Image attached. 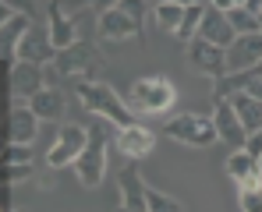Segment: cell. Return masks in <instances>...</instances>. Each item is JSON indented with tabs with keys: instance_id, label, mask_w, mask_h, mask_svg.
<instances>
[{
	"instance_id": "17",
	"label": "cell",
	"mask_w": 262,
	"mask_h": 212,
	"mask_svg": "<svg viewBox=\"0 0 262 212\" xmlns=\"http://www.w3.org/2000/svg\"><path fill=\"white\" fill-rule=\"evenodd\" d=\"M199 36H202V39H209V42H216V46H223V50L237 39V32H234L230 18H227L223 11H216V7H209V4H206L202 25H199Z\"/></svg>"
},
{
	"instance_id": "16",
	"label": "cell",
	"mask_w": 262,
	"mask_h": 212,
	"mask_svg": "<svg viewBox=\"0 0 262 212\" xmlns=\"http://www.w3.org/2000/svg\"><path fill=\"white\" fill-rule=\"evenodd\" d=\"M50 36H53V46L57 50H68V46H75L78 42V18L71 14V11H64L57 0L50 4Z\"/></svg>"
},
{
	"instance_id": "8",
	"label": "cell",
	"mask_w": 262,
	"mask_h": 212,
	"mask_svg": "<svg viewBox=\"0 0 262 212\" xmlns=\"http://www.w3.org/2000/svg\"><path fill=\"white\" fill-rule=\"evenodd\" d=\"M57 46H53V36H50V25H39V21H32V29L21 36L18 42V60H32V64H53L57 60Z\"/></svg>"
},
{
	"instance_id": "33",
	"label": "cell",
	"mask_w": 262,
	"mask_h": 212,
	"mask_svg": "<svg viewBox=\"0 0 262 212\" xmlns=\"http://www.w3.org/2000/svg\"><path fill=\"white\" fill-rule=\"evenodd\" d=\"M255 75H262V64H259V67H255Z\"/></svg>"
},
{
	"instance_id": "19",
	"label": "cell",
	"mask_w": 262,
	"mask_h": 212,
	"mask_svg": "<svg viewBox=\"0 0 262 212\" xmlns=\"http://www.w3.org/2000/svg\"><path fill=\"white\" fill-rule=\"evenodd\" d=\"M29 106L36 110L39 121H53V124H57V121L64 117V92H60L57 85H46L43 92H36V96L29 99Z\"/></svg>"
},
{
	"instance_id": "30",
	"label": "cell",
	"mask_w": 262,
	"mask_h": 212,
	"mask_svg": "<svg viewBox=\"0 0 262 212\" xmlns=\"http://www.w3.org/2000/svg\"><path fill=\"white\" fill-rule=\"evenodd\" d=\"M245 152H248V156H255V159H262V127L255 131V134H248V142H245Z\"/></svg>"
},
{
	"instance_id": "10",
	"label": "cell",
	"mask_w": 262,
	"mask_h": 212,
	"mask_svg": "<svg viewBox=\"0 0 262 212\" xmlns=\"http://www.w3.org/2000/svg\"><path fill=\"white\" fill-rule=\"evenodd\" d=\"M262 64V32H248L227 46V75H241V71H255Z\"/></svg>"
},
{
	"instance_id": "35",
	"label": "cell",
	"mask_w": 262,
	"mask_h": 212,
	"mask_svg": "<svg viewBox=\"0 0 262 212\" xmlns=\"http://www.w3.org/2000/svg\"><path fill=\"white\" fill-rule=\"evenodd\" d=\"M11 212H29V209H11Z\"/></svg>"
},
{
	"instance_id": "11",
	"label": "cell",
	"mask_w": 262,
	"mask_h": 212,
	"mask_svg": "<svg viewBox=\"0 0 262 212\" xmlns=\"http://www.w3.org/2000/svg\"><path fill=\"white\" fill-rule=\"evenodd\" d=\"M7 82H11V96L14 99H32L36 92H43L50 78H46L43 64H32V60H18L11 71H7Z\"/></svg>"
},
{
	"instance_id": "26",
	"label": "cell",
	"mask_w": 262,
	"mask_h": 212,
	"mask_svg": "<svg viewBox=\"0 0 262 212\" xmlns=\"http://www.w3.org/2000/svg\"><path fill=\"white\" fill-rule=\"evenodd\" d=\"M124 14H131L135 21H145V14H149V0H121L117 4Z\"/></svg>"
},
{
	"instance_id": "14",
	"label": "cell",
	"mask_w": 262,
	"mask_h": 212,
	"mask_svg": "<svg viewBox=\"0 0 262 212\" xmlns=\"http://www.w3.org/2000/svg\"><path fill=\"white\" fill-rule=\"evenodd\" d=\"M156 149V134L149 131V127L142 124H128V127H117V152L131 159V163H138L142 156H149Z\"/></svg>"
},
{
	"instance_id": "4",
	"label": "cell",
	"mask_w": 262,
	"mask_h": 212,
	"mask_svg": "<svg viewBox=\"0 0 262 212\" xmlns=\"http://www.w3.org/2000/svg\"><path fill=\"white\" fill-rule=\"evenodd\" d=\"M96 67H99L96 50H92L89 42L78 39L75 46L60 50L53 64H46V78H50V85L57 82V78H71V82H92V78H96Z\"/></svg>"
},
{
	"instance_id": "9",
	"label": "cell",
	"mask_w": 262,
	"mask_h": 212,
	"mask_svg": "<svg viewBox=\"0 0 262 212\" xmlns=\"http://www.w3.org/2000/svg\"><path fill=\"white\" fill-rule=\"evenodd\" d=\"M96 32H99L103 42H128V39H138L142 36V21H135L121 7H110V11H99Z\"/></svg>"
},
{
	"instance_id": "22",
	"label": "cell",
	"mask_w": 262,
	"mask_h": 212,
	"mask_svg": "<svg viewBox=\"0 0 262 212\" xmlns=\"http://www.w3.org/2000/svg\"><path fill=\"white\" fill-rule=\"evenodd\" d=\"M227 18H230V25H234V32H237V36L262 32V18H259V11H252V7H234Z\"/></svg>"
},
{
	"instance_id": "6",
	"label": "cell",
	"mask_w": 262,
	"mask_h": 212,
	"mask_svg": "<svg viewBox=\"0 0 262 212\" xmlns=\"http://www.w3.org/2000/svg\"><path fill=\"white\" fill-rule=\"evenodd\" d=\"M89 145V127H78V124H64L57 131L50 152H46V167L50 170H60V167H75L78 156L85 152Z\"/></svg>"
},
{
	"instance_id": "1",
	"label": "cell",
	"mask_w": 262,
	"mask_h": 212,
	"mask_svg": "<svg viewBox=\"0 0 262 212\" xmlns=\"http://www.w3.org/2000/svg\"><path fill=\"white\" fill-rule=\"evenodd\" d=\"M75 96H78V103L85 106L92 117H103L114 127L135 124V113H131L128 99H121L106 82H96V78L92 82H75Z\"/></svg>"
},
{
	"instance_id": "31",
	"label": "cell",
	"mask_w": 262,
	"mask_h": 212,
	"mask_svg": "<svg viewBox=\"0 0 262 212\" xmlns=\"http://www.w3.org/2000/svg\"><path fill=\"white\" fill-rule=\"evenodd\" d=\"M209 7H216V11H223V14H230L234 7H241L237 0H209Z\"/></svg>"
},
{
	"instance_id": "5",
	"label": "cell",
	"mask_w": 262,
	"mask_h": 212,
	"mask_svg": "<svg viewBox=\"0 0 262 212\" xmlns=\"http://www.w3.org/2000/svg\"><path fill=\"white\" fill-rule=\"evenodd\" d=\"M167 138H174L181 145H191V149H209L213 142H220V131H216V121L206 117V113H177L167 121L163 127Z\"/></svg>"
},
{
	"instance_id": "3",
	"label": "cell",
	"mask_w": 262,
	"mask_h": 212,
	"mask_svg": "<svg viewBox=\"0 0 262 212\" xmlns=\"http://www.w3.org/2000/svg\"><path fill=\"white\" fill-rule=\"evenodd\" d=\"M106 149H110V121L96 117L89 124V145L75 163V177L85 187H99L106 177Z\"/></svg>"
},
{
	"instance_id": "2",
	"label": "cell",
	"mask_w": 262,
	"mask_h": 212,
	"mask_svg": "<svg viewBox=\"0 0 262 212\" xmlns=\"http://www.w3.org/2000/svg\"><path fill=\"white\" fill-rule=\"evenodd\" d=\"M177 103V88L170 78L163 75H145V78H135L128 88V106L131 113H145V117H160L167 110H174Z\"/></svg>"
},
{
	"instance_id": "21",
	"label": "cell",
	"mask_w": 262,
	"mask_h": 212,
	"mask_svg": "<svg viewBox=\"0 0 262 212\" xmlns=\"http://www.w3.org/2000/svg\"><path fill=\"white\" fill-rule=\"evenodd\" d=\"M184 7L188 4H152V18H156V25L163 32L177 36L181 32V21H184Z\"/></svg>"
},
{
	"instance_id": "25",
	"label": "cell",
	"mask_w": 262,
	"mask_h": 212,
	"mask_svg": "<svg viewBox=\"0 0 262 212\" xmlns=\"http://www.w3.org/2000/svg\"><path fill=\"white\" fill-rule=\"evenodd\" d=\"M237 205H241V212H262V187L241 191L237 195Z\"/></svg>"
},
{
	"instance_id": "20",
	"label": "cell",
	"mask_w": 262,
	"mask_h": 212,
	"mask_svg": "<svg viewBox=\"0 0 262 212\" xmlns=\"http://www.w3.org/2000/svg\"><path fill=\"white\" fill-rule=\"evenodd\" d=\"M230 103H234L237 121L245 124V131H248V134H255V131L262 127V99L248 96V92H234V96H230Z\"/></svg>"
},
{
	"instance_id": "23",
	"label": "cell",
	"mask_w": 262,
	"mask_h": 212,
	"mask_svg": "<svg viewBox=\"0 0 262 212\" xmlns=\"http://www.w3.org/2000/svg\"><path fill=\"white\" fill-rule=\"evenodd\" d=\"M202 14H206V4L202 0H195V4H188L184 7V21H181V32H177V39L191 42L199 36V25H202Z\"/></svg>"
},
{
	"instance_id": "28",
	"label": "cell",
	"mask_w": 262,
	"mask_h": 212,
	"mask_svg": "<svg viewBox=\"0 0 262 212\" xmlns=\"http://www.w3.org/2000/svg\"><path fill=\"white\" fill-rule=\"evenodd\" d=\"M21 177H32V163H7V184L14 187Z\"/></svg>"
},
{
	"instance_id": "12",
	"label": "cell",
	"mask_w": 262,
	"mask_h": 212,
	"mask_svg": "<svg viewBox=\"0 0 262 212\" xmlns=\"http://www.w3.org/2000/svg\"><path fill=\"white\" fill-rule=\"evenodd\" d=\"M39 131V117L29 106V99H14L11 96V113H7V138L18 145H32Z\"/></svg>"
},
{
	"instance_id": "32",
	"label": "cell",
	"mask_w": 262,
	"mask_h": 212,
	"mask_svg": "<svg viewBox=\"0 0 262 212\" xmlns=\"http://www.w3.org/2000/svg\"><path fill=\"white\" fill-rule=\"evenodd\" d=\"M152 4H195V0H152Z\"/></svg>"
},
{
	"instance_id": "24",
	"label": "cell",
	"mask_w": 262,
	"mask_h": 212,
	"mask_svg": "<svg viewBox=\"0 0 262 212\" xmlns=\"http://www.w3.org/2000/svg\"><path fill=\"white\" fill-rule=\"evenodd\" d=\"M145 205H149V212H184L170 195H163V191H156L149 184H145Z\"/></svg>"
},
{
	"instance_id": "18",
	"label": "cell",
	"mask_w": 262,
	"mask_h": 212,
	"mask_svg": "<svg viewBox=\"0 0 262 212\" xmlns=\"http://www.w3.org/2000/svg\"><path fill=\"white\" fill-rule=\"evenodd\" d=\"M121 205L128 212H149L145 205V180H142V173L135 167H124L121 170Z\"/></svg>"
},
{
	"instance_id": "34",
	"label": "cell",
	"mask_w": 262,
	"mask_h": 212,
	"mask_svg": "<svg viewBox=\"0 0 262 212\" xmlns=\"http://www.w3.org/2000/svg\"><path fill=\"white\" fill-rule=\"evenodd\" d=\"M117 212H128V209H124V205H117Z\"/></svg>"
},
{
	"instance_id": "15",
	"label": "cell",
	"mask_w": 262,
	"mask_h": 212,
	"mask_svg": "<svg viewBox=\"0 0 262 212\" xmlns=\"http://www.w3.org/2000/svg\"><path fill=\"white\" fill-rule=\"evenodd\" d=\"M213 121H216V131H220V138H223V142H230V145L245 149L248 131H245V124H241V121H237V110H234V103H230V99H216Z\"/></svg>"
},
{
	"instance_id": "27",
	"label": "cell",
	"mask_w": 262,
	"mask_h": 212,
	"mask_svg": "<svg viewBox=\"0 0 262 212\" xmlns=\"http://www.w3.org/2000/svg\"><path fill=\"white\" fill-rule=\"evenodd\" d=\"M7 163H32V145L7 142Z\"/></svg>"
},
{
	"instance_id": "13",
	"label": "cell",
	"mask_w": 262,
	"mask_h": 212,
	"mask_svg": "<svg viewBox=\"0 0 262 212\" xmlns=\"http://www.w3.org/2000/svg\"><path fill=\"white\" fill-rule=\"evenodd\" d=\"M223 170H227V177L241 187V191H252V187H262V159H255V156H248L245 149H237L234 156H227V163H223Z\"/></svg>"
},
{
	"instance_id": "7",
	"label": "cell",
	"mask_w": 262,
	"mask_h": 212,
	"mask_svg": "<svg viewBox=\"0 0 262 212\" xmlns=\"http://www.w3.org/2000/svg\"><path fill=\"white\" fill-rule=\"evenodd\" d=\"M188 64L195 71L209 75L213 82H220L227 75V50L216 46V42H209V39H202V36H195V39L188 42Z\"/></svg>"
},
{
	"instance_id": "29",
	"label": "cell",
	"mask_w": 262,
	"mask_h": 212,
	"mask_svg": "<svg viewBox=\"0 0 262 212\" xmlns=\"http://www.w3.org/2000/svg\"><path fill=\"white\" fill-rule=\"evenodd\" d=\"M4 4V11H18V14H32L36 18V4L32 0H0Z\"/></svg>"
}]
</instances>
